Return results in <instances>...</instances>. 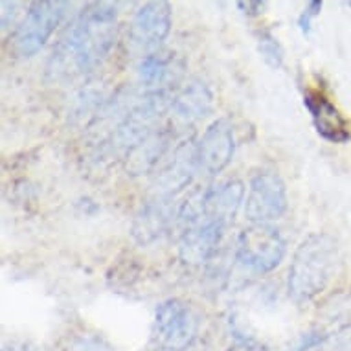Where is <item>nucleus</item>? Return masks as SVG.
Returning <instances> with one entry per match:
<instances>
[{
	"instance_id": "nucleus-1",
	"label": "nucleus",
	"mask_w": 351,
	"mask_h": 351,
	"mask_svg": "<svg viewBox=\"0 0 351 351\" xmlns=\"http://www.w3.org/2000/svg\"><path fill=\"white\" fill-rule=\"evenodd\" d=\"M118 10L110 2H90L66 26L48 61L53 81L74 80L101 64L116 40Z\"/></svg>"
},
{
	"instance_id": "nucleus-2",
	"label": "nucleus",
	"mask_w": 351,
	"mask_h": 351,
	"mask_svg": "<svg viewBox=\"0 0 351 351\" xmlns=\"http://www.w3.org/2000/svg\"><path fill=\"white\" fill-rule=\"evenodd\" d=\"M339 263V247L329 234L307 236L294 250L289 267L287 291L296 304L311 302L326 291Z\"/></svg>"
},
{
	"instance_id": "nucleus-3",
	"label": "nucleus",
	"mask_w": 351,
	"mask_h": 351,
	"mask_svg": "<svg viewBox=\"0 0 351 351\" xmlns=\"http://www.w3.org/2000/svg\"><path fill=\"white\" fill-rule=\"evenodd\" d=\"M171 101L173 98H169L167 90L147 93L144 98L134 101L114 127V133L110 136V147L129 153L142 140L158 131V123L166 110L171 109Z\"/></svg>"
},
{
	"instance_id": "nucleus-4",
	"label": "nucleus",
	"mask_w": 351,
	"mask_h": 351,
	"mask_svg": "<svg viewBox=\"0 0 351 351\" xmlns=\"http://www.w3.org/2000/svg\"><path fill=\"white\" fill-rule=\"evenodd\" d=\"M201 328L199 315L180 298L164 300L155 311L153 335L164 351H186L195 342Z\"/></svg>"
},
{
	"instance_id": "nucleus-5",
	"label": "nucleus",
	"mask_w": 351,
	"mask_h": 351,
	"mask_svg": "<svg viewBox=\"0 0 351 351\" xmlns=\"http://www.w3.org/2000/svg\"><path fill=\"white\" fill-rule=\"evenodd\" d=\"M285 252V239L271 225H250L237 237L236 259L239 265L258 274H267L280 267Z\"/></svg>"
},
{
	"instance_id": "nucleus-6",
	"label": "nucleus",
	"mask_w": 351,
	"mask_h": 351,
	"mask_svg": "<svg viewBox=\"0 0 351 351\" xmlns=\"http://www.w3.org/2000/svg\"><path fill=\"white\" fill-rule=\"evenodd\" d=\"M69 4L59 0H37L28 6V12L19 23L13 35V50L21 58H32L47 45L56 32Z\"/></svg>"
},
{
	"instance_id": "nucleus-7",
	"label": "nucleus",
	"mask_w": 351,
	"mask_h": 351,
	"mask_svg": "<svg viewBox=\"0 0 351 351\" xmlns=\"http://www.w3.org/2000/svg\"><path fill=\"white\" fill-rule=\"evenodd\" d=\"M289 197L285 182L276 171H258L248 184L245 217L252 225H269L287 212Z\"/></svg>"
},
{
	"instance_id": "nucleus-8",
	"label": "nucleus",
	"mask_w": 351,
	"mask_h": 351,
	"mask_svg": "<svg viewBox=\"0 0 351 351\" xmlns=\"http://www.w3.org/2000/svg\"><path fill=\"white\" fill-rule=\"evenodd\" d=\"M199 171L197 162V142L182 140L175 149L167 164L156 173L153 180V193L160 199H175L186 190Z\"/></svg>"
},
{
	"instance_id": "nucleus-9",
	"label": "nucleus",
	"mask_w": 351,
	"mask_h": 351,
	"mask_svg": "<svg viewBox=\"0 0 351 351\" xmlns=\"http://www.w3.org/2000/svg\"><path fill=\"white\" fill-rule=\"evenodd\" d=\"M236 149L234 129L226 118H217L206 127L201 140L197 142V162L199 171L217 175L230 164Z\"/></svg>"
},
{
	"instance_id": "nucleus-10",
	"label": "nucleus",
	"mask_w": 351,
	"mask_h": 351,
	"mask_svg": "<svg viewBox=\"0 0 351 351\" xmlns=\"http://www.w3.org/2000/svg\"><path fill=\"white\" fill-rule=\"evenodd\" d=\"M226 225L215 219L202 217L191 226L184 228L180 234L179 258L182 263L191 267H199L206 263L225 236Z\"/></svg>"
},
{
	"instance_id": "nucleus-11",
	"label": "nucleus",
	"mask_w": 351,
	"mask_h": 351,
	"mask_svg": "<svg viewBox=\"0 0 351 351\" xmlns=\"http://www.w3.org/2000/svg\"><path fill=\"white\" fill-rule=\"evenodd\" d=\"M173 13L169 2L153 0L136 10L131 24V39L136 47L156 50L171 32Z\"/></svg>"
},
{
	"instance_id": "nucleus-12",
	"label": "nucleus",
	"mask_w": 351,
	"mask_h": 351,
	"mask_svg": "<svg viewBox=\"0 0 351 351\" xmlns=\"http://www.w3.org/2000/svg\"><path fill=\"white\" fill-rule=\"evenodd\" d=\"M173 201L175 199L153 197L151 201L142 204L131 226V236L134 241L140 245H149L166 234L167 228L179 215V210H175L173 206Z\"/></svg>"
},
{
	"instance_id": "nucleus-13",
	"label": "nucleus",
	"mask_w": 351,
	"mask_h": 351,
	"mask_svg": "<svg viewBox=\"0 0 351 351\" xmlns=\"http://www.w3.org/2000/svg\"><path fill=\"white\" fill-rule=\"evenodd\" d=\"M304 105L311 112L315 129L324 140L333 142V144H344V142L351 140L348 121L324 94L307 93L304 96Z\"/></svg>"
},
{
	"instance_id": "nucleus-14",
	"label": "nucleus",
	"mask_w": 351,
	"mask_h": 351,
	"mask_svg": "<svg viewBox=\"0 0 351 351\" xmlns=\"http://www.w3.org/2000/svg\"><path fill=\"white\" fill-rule=\"evenodd\" d=\"M245 199V184L237 179H228L202 190V212L204 217L215 219L228 225L234 221L237 210Z\"/></svg>"
},
{
	"instance_id": "nucleus-15",
	"label": "nucleus",
	"mask_w": 351,
	"mask_h": 351,
	"mask_svg": "<svg viewBox=\"0 0 351 351\" xmlns=\"http://www.w3.org/2000/svg\"><path fill=\"white\" fill-rule=\"evenodd\" d=\"M184 70V63L177 53L169 50H155L145 53L138 63V77L149 93L166 90L167 85L177 81Z\"/></svg>"
},
{
	"instance_id": "nucleus-16",
	"label": "nucleus",
	"mask_w": 351,
	"mask_h": 351,
	"mask_svg": "<svg viewBox=\"0 0 351 351\" xmlns=\"http://www.w3.org/2000/svg\"><path fill=\"white\" fill-rule=\"evenodd\" d=\"M213 107L212 88L201 80H190L173 96L171 110L182 123H195L210 114Z\"/></svg>"
},
{
	"instance_id": "nucleus-17",
	"label": "nucleus",
	"mask_w": 351,
	"mask_h": 351,
	"mask_svg": "<svg viewBox=\"0 0 351 351\" xmlns=\"http://www.w3.org/2000/svg\"><path fill=\"white\" fill-rule=\"evenodd\" d=\"M171 131L166 127H160L158 131L142 140L136 147L127 153L125 171L131 177H140V175L153 171L156 164L166 156L167 149L171 145Z\"/></svg>"
},
{
	"instance_id": "nucleus-18",
	"label": "nucleus",
	"mask_w": 351,
	"mask_h": 351,
	"mask_svg": "<svg viewBox=\"0 0 351 351\" xmlns=\"http://www.w3.org/2000/svg\"><path fill=\"white\" fill-rule=\"evenodd\" d=\"M258 52L261 59L265 61V64H269L271 69H282L285 52H283V47L280 45V40L269 29H263V32L258 34Z\"/></svg>"
},
{
	"instance_id": "nucleus-19",
	"label": "nucleus",
	"mask_w": 351,
	"mask_h": 351,
	"mask_svg": "<svg viewBox=\"0 0 351 351\" xmlns=\"http://www.w3.org/2000/svg\"><path fill=\"white\" fill-rule=\"evenodd\" d=\"M63 351H114V348L99 335H77L69 340Z\"/></svg>"
},
{
	"instance_id": "nucleus-20",
	"label": "nucleus",
	"mask_w": 351,
	"mask_h": 351,
	"mask_svg": "<svg viewBox=\"0 0 351 351\" xmlns=\"http://www.w3.org/2000/svg\"><path fill=\"white\" fill-rule=\"evenodd\" d=\"M326 346L329 351H351V324H346L333 335H328Z\"/></svg>"
},
{
	"instance_id": "nucleus-21",
	"label": "nucleus",
	"mask_w": 351,
	"mask_h": 351,
	"mask_svg": "<svg viewBox=\"0 0 351 351\" xmlns=\"http://www.w3.org/2000/svg\"><path fill=\"white\" fill-rule=\"evenodd\" d=\"M320 12H322V2H320V0H311L307 6L304 8V12L300 13L298 17V28L302 29V34L307 35L311 32L313 21L320 15Z\"/></svg>"
},
{
	"instance_id": "nucleus-22",
	"label": "nucleus",
	"mask_w": 351,
	"mask_h": 351,
	"mask_svg": "<svg viewBox=\"0 0 351 351\" xmlns=\"http://www.w3.org/2000/svg\"><path fill=\"white\" fill-rule=\"evenodd\" d=\"M17 8L19 4L17 2H2L0 4V23H2V28H8L10 24L15 23V17H17Z\"/></svg>"
},
{
	"instance_id": "nucleus-23",
	"label": "nucleus",
	"mask_w": 351,
	"mask_h": 351,
	"mask_svg": "<svg viewBox=\"0 0 351 351\" xmlns=\"http://www.w3.org/2000/svg\"><path fill=\"white\" fill-rule=\"evenodd\" d=\"M228 351H267V350L252 339H237L236 342L228 348Z\"/></svg>"
},
{
	"instance_id": "nucleus-24",
	"label": "nucleus",
	"mask_w": 351,
	"mask_h": 351,
	"mask_svg": "<svg viewBox=\"0 0 351 351\" xmlns=\"http://www.w3.org/2000/svg\"><path fill=\"white\" fill-rule=\"evenodd\" d=\"M237 8H239V10H243V13H245V15H250V17H254V15H259V12L265 8V2H258V0L237 2Z\"/></svg>"
},
{
	"instance_id": "nucleus-25",
	"label": "nucleus",
	"mask_w": 351,
	"mask_h": 351,
	"mask_svg": "<svg viewBox=\"0 0 351 351\" xmlns=\"http://www.w3.org/2000/svg\"><path fill=\"white\" fill-rule=\"evenodd\" d=\"M2 351H37V348L24 344V342H8V344H4Z\"/></svg>"
}]
</instances>
